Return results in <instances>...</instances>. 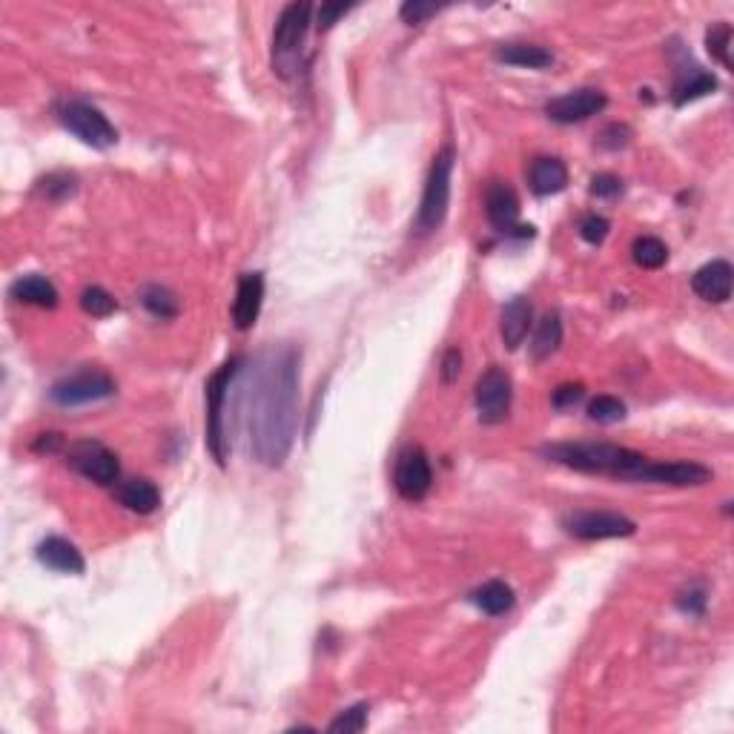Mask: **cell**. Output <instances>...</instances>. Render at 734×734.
Listing matches in <instances>:
<instances>
[{"label":"cell","mask_w":734,"mask_h":734,"mask_svg":"<svg viewBox=\"0 0 734 734\" xmlns=\"http://www.w3.org/2000/svg\"><path fill=\"white\" fill-rule=\"evenodd\" d=\"M58 121L64 124L75 138H81L92 150H107L118 141V130L109 124V118L98 107H92L87 101H64L58 107Z\"/></svg>","instance_id":"cell-5"},{"label":"cell","mask_w":734,"mask_h":734,"mask_svg":"<svg viewBox=\"0 0 734 734\" xmlns=\"http://www.w3.org/2000/svg\"><path fill=\"white\" fill-rule=\"evenodd\" d=\"M241 359H230L218 367L216 373L207 379L204 396H207V448L216 456V462L224 468L227 465V433H224V405L230 396V385L236 379Z\"/></svg>","instance_id":"cell-4"},{"label":"cell","mask_w":734,"mask_h":734,"mask_svg":"<svg viewBox=\"0 0 734 734\" xmlns=\"http://www.w3.org/2000/svg\"><path fill=\"white\" fill-rule=\"evenodd\" d=\"M528 184L534 195H557L568 187V167L560 158H534L528 167Z\"/></svg>","instance_id":"cell-20"},{"label":"cell","mask_w":734,"mask_h":734,"mask_svg":"<svg viewBox=\"0 0 734 734\" xmlns=\"http://www.w3.org/2000/svg\"><path fill=\"white\" fill-rule=\"evenodd\" d=\"M35 557H38L41 565L58 571V574H84V568H87L84 554L78 551V545L64 540V537H46L35 548Z\"/></svg>","instance_id":"cell-17"},{"label":"cell","mask_w":734,"mask_h":734,"mask_svg":"<svg viewBox=\"0 0 734 734\" xmlns=\"http://www.w3.org/2000/svg\"><path fill=\"white\" fill-rule=\"evenodd\" d=\"M81 307H84V313L92 316V319H107V316H112L118 310V302L109 296L104 287L92 284V287H87L81 293Z\"/></svg>","instance_id":"cell-29"},{"label":"cell","mask_w":734,"mask_h":734,"mask_svg":"<svg viewBox=\"0 0 734 734\" xmlns=\"http://www.w3.org/2000/svg\"><path fill=\"white\" fill-rule=\"evenodd\" d=\"M367 712H370V706H367V703H356V706H350V709H345V712L339 714L336 720H330L327 732H333V734L365 732Z\"/></svg>","instance_id":"cell-32"},{"label":"cell","mask_w":734,"mask_h":734,"mask_svg":"<svg viewBox=\"0 0 734 734\" xmlns=\"http://www.w3.org/2000/svg\"><path fill=\"white\" fill-rule=\"evenodd\" d=\"M709 479H712V471L706 465L686 462V459H677V462H657V459H651L646 474V482H651V485H674V488L706 485Z\"/></svg>","instance_id":"cell-15"},{"label":"cell","mask_w":734,"mask_h":734,"mask_svg":"<svg viewBox=\"0 0 734 734\" xmlns=\"http://www.w3.org/2000/svg\"><path fill=\"white\" fill-rule=\"evenodd\" d=\"M141 304L150 310L155 319H175L178 316V299L167 287L161 284H150L141 290Z\"/></svg>","instance_id":"cell-27"},{"label":"cell","mask_w":734,"mask_h":734,"mask_svg":"<svg viewBox=\"0 0 734 734\" xmlns=\"http://www.w3.org/2000/svg\"><path fill=\"white\" fill-rule=\"evenodd\" d=\"M534 324V304L528 296H514L511 302L502 307V316H499V333H502V342L508 350H517L528 330Z\"/></svg>","instance_id":"cell-18"},{"label":"cell","mask_w":734,"mask_h":734,"mask_svg":"<svg viewBox=\"0 0 734 734\" xmlns=\"http://www.w3.org/2000/svg\"><path fill=\"white\" fill-rule=\"evenodd\" d=\"M459 370H462V353H459V347L445 350L442 365H439V376H442V382H445V385H454L456 379H459Z\"/></svg>","instance_id":"cell-39"},{"label":"cell","mask_w":734,"mask_h":734,"mask_svg":"<svg viewBox=\"0 0 734 734\" xmlns=\"http://www.w3.org/2000/svg\"><path fill=\"white\" fill-rule=\"evenodd\" d=\"M562 528L577 537V540H617V537H631L637 525L623 514L614 511H577L571 517L562 519Z\"/></svg>","instance_id":"cell-10"},{"label":"cell","mask_w":734,"mask_h":734,"mask_svg":"<svg viewBox=\"0 0 734 734\" xmlns=\"http://www.w3.org/2000/svg\"><path fill=\"white\" fill-rule=\"evenodd\" d=\"M261 302H264V276L261 273H244L238 279L236 302H233V324L238 330H250L259 322Z\"/></svg>","instance_id":"cell-16"},{"label":"cell","mask_w":734,"mask_h":734,"mask_svg":"<svg viewBox=\"0 0 734 734\" xmlns=\"http://www.w3.org/2000/svg\"><path fill=\"white\" fill-rule=\"evenodd\" d=\"M631 259L643 270H657L669 261V247L654 236H640L631 244Z\"/></svg>","instance_id":"cell-26"},{"label":"cell","mask_w":734,"mask_h":734,"mask_svg":"<svg viewBox=\"0 0 734 734\" xmlns=\"http://www.w3.org/2000/svg\"><path fill=\"white\" fill-rule=\"evenodd\" d=\"M347 12H350V6H345V3H322L319 6V29H330Z\"/></svg>","instance_id":"cell-40"},{"label":"cell","mask_w":734,"mask_h":734,"mask_svg":"<svg viewBox=\"0 0 734 734\" xmlns=\"http://www.w3.org/2000/svg\"><path fill=\"white\" fill-rule=\"evenodd\" d=\"M439 12V6L436 3H425V0H408V3H402V9H399V18L405 23H425L431 15Z\"/></svg>","instance_id":"cell-34"},{"label":"cell","mask_w":734,"mask_h":734,"mask_svg":"<svg viewBox=\"0 0 734 734\" xmlns=\"http://www.w3.org/2000/svg\"><path fill=\"white\" fill-rule=\"evenodd\" d=\"M78 190V178L72 173H49L38 181V193L49 201H64Z\"/></svg>","instance_id":"cell-31"},{"label":"cell","mask_w":734,"mask_h":734,"mask_svg":"<svg viewBox=\"0 0 734 734\" xmlns=\"http://www.w3.org/2000/svg\"><path fill=\"white\" fill-rule=\"evenodd\" d=\"M115 379L104 373V370H81L64 376L61 382H55L49 388V399L61 408H78V405H89V402H101L115 396Z\"/></svg>","instance_id":"cell-6"},{"label":"cell","mask_w":734,"mask_h":734,"mask_svg":"<svg viewBox=\"0 0 734 734\" xmlns=\"http://www.w3.org/2000/svg\"><path fill=\"white\" fill-rule=\"evenodd\" d=\"M562 345V319L560 313H545L534 330V342H531V356L542 362L548 356H554Z\"/></svg>","instance_id":"cell-24"},{"label":"cell","mask_w":734,"mask_h":734,"mask_svg":"<svg viewBox=\"0 0 734 734\" xmlns=\"http://www.w3.org/2000/svg\"><path fill=\"white\" fill-rule=\"evenodd\" d=\"M494 55H497L499 64L522 66V69H545V66L554 64V55H551L545 46H537V44L499 46Z\"/></svg>","instance_id":"cell-23"},{"label":"cell","mask_w":734,"mask_h":734,"mask_svg":"<svg viewBox=\"0 0 734 734\" xmlns=\"http://www.w3.org/2000/svg\"><path fill=\"white\" fill-rule=\"evenodd\" d=\"M608 230H611V221L603 216H585L583 221H580V236H583V241H588V244H603L605 238H608Z\"/></svg>","instance_id":"cell-33"},{"label":"cell","mask_w":734,"mask_h":734,"mask_svg":"<svg viewBox=\"0 0 734 734\" xmlns=\"http://www.w3.org/2000/svg\"><path fill=\"white\" fill-rule=\"evenodd\" d=\"M9 296L15 299V302H23V304H35V307H58V290H55V284L44 276H21V279L12 281V287H9Z\"/></svg>","instance_id":"cell-21"},{"label":"cell","mask_w":734,"mask_h":734,"mask_svg":"<svg viewBox=\"0 0 734 734\" xmlns=\"http://www.w3.org/2000/svg\"><path fill=\"white\" fill-rule=\"evenodd\" d=\"M620 193H623V181L617 175L600 173L591 178V195H597V198H617Z\"/></svg>","instance_id":"cell-37"},{"label":"cell","mask_w":734,"mask_h":734,"mask_svg":"<svg viewBox=\"0 0 734 734\" xmlns=\"http://www.w3.org/2000/svg\"><path fill=\"white\" fill-rule=\"evenodd\" d=\"M706 49L723 69H732V55H729V49H732V26L726 21L712 23L706 29Z\"/></svg>","instance_id":"cell-28"},{"label":"cell","mask_w":734,"mask_h":734,"mask_svg":"<svg viewBox=\"0 0 734 734\" xmlns=\"http://www.w3.org/2000/svg\"><path fill=\"white\" fill-rule=\"evenodd\" d=\"M732 279L734 270L729 261L714 259L703 264L694 276H691V290L703 299V302L723 304L732 299Z\"/></svg>","instance_id":"cell-14"},{"label":"cell","mask_w":734,"mask_h":734,"mask_svg":"<svg viewBox=\"0 0 734 734\" xmlns=\"http://www.w3.org/2000/svg\"><path fill=\"white\" fill-rule=\"evenodd\" d=\"M115 499L132 511V514H141V517H150L158 511L161 505V491L152 485L150 479H124L115 485Z\"/></svg>","instance_id":"cell-19"},{"label":"cell","mask_w":734,"mask_h":734,"mask_svg":"<svg viewBox=\"0 0 734 734\" xmlns=\"http://www.w3.org/2000/svg\"><path fill=\"white\" fill-rule=\"evenodd\" d=\"M66 462H69L72 471H78L84 479L95 482V485H115L118 476H121L118 456L112 454L107 445L92 442V439H81V442L69 445Z\"/></svg>","instance_id":"cell-9"},{"label":"cell","mask_w":734,"mask_h":734,"mask_svg":"<svg viewBox=\"0 0 734 734\" xmlns=\"http://www.w3.org/2000/svg\"><path fill=\"white\" fill-rule=\"evenodd\" d=\"M585 399V388L583 385H560V388L551 393V405L557 411H568L574 405H580Z\"/></svg>","instance_id":"cell-35"},{"label":"cell","mask_w":734,"mask_h":734,"mask_svg":"<svg viewBox=\"0 0 734 734\" xmlns=\"http://www.w3.org/2000/svg\"><path fill=\"white\" fill-rule=\"evenodd\" d=\"M247 439L250 451L267 468L290 456L299 425V350L279 345L264 350L247 388Z\"/></svg>","instance_id":"cell-1"},{"label":"cell","mask_w":734,"mask_h":734,"mask_svg":"<svg viewBox=\"0 0 734 734\" xmlns=\"http://www.w3.org/2000/svg\"><path fill=\"white\" fill-rule=\"evenodd\" d=\"M628 138H631V130H628L626 124H611V127H605L603 132H600V147L603 150H623L628 144Z\"/></svg>","instance_id":"cell-38"},{"label":"cell","mask_w":734,"mask_h":734,"mask_svg":"<svg viewBox=\"0 0 734 734\" xmlns=\"http://www.w3.org/2000/svg\"><path fill=\"white\" fill-rule=\"evenodd\" d=\"M61 445H64L61 433H41V436L35 439L32 451H38V454H55V451H61Z\"/></svg>","instance_id":"cell-41"},{"label":"cell","mask_w":734,"mask_h":734,"mask_svg":"<svg viewBox=\"0 0 734 734\" xmlns=\"http://www.w3.org/2000/svg\"><path fill=\"white\" fill-rule=\"evenodd\" d=\"M677 608L686 611V614L700 617V614L706 611V591H703L700 585H691L689 591H683V594L677 597Z\"/></svg>","instance_id":"cell-36"},{"label":"cell","mask_w":734,"mask_h":734,"mask_svg":"<svg viewBox=\"0 0 734 734\" xmlns=\"http://www.w3.org/2000/svg\"><path fill=\"white\" fill-rule=\"evenodd\" d=\"M456 150L451 144H445L442 150L433 155L431 170L425 178V190H422V201H419V213H416V233H433L442 227V221L448 216V204H451V175H454Z\"/></svg>","instance_id":"cell-3"},{"label":"cell","mask_w":734,"mask_h":734,"mask_svg":"<svg viewBox=\"0 0 734 734\" xmlns=\"http://www.w3.org/2000/svg\"><path fill=\"white\" fill-rule=\"evenodd\" d=\"M310 12L313 6L310 3H290L284 6L276 21V32H273V52H276V61H279V72L287 69V61L296 58V52L302 49L304 35L310 29Z\"/></svg>","instance_id":"cell-11"},{"label":"cell","mask_w":734,"mask_h":734,"mask_svg":"<svg viewBox=\"0 0 734 734\" xmlns=\"http://www.w3.org/2000/svg\"><path fill=\"white\" fill-rule=\"evenodd\" d=\"M714 89H717L714 75L703 72L700 66H691L689 75L686 78H677V84H674V107H683V104H689L694 98L709 95Z\"/></svg>","instance_id":"cell-25"},{"label":"cell","mask_w":734,"mask_h":734,"mask_svg":"<svg viewBox=\"0 0 734 734\" xmlns=\"http://www.w3.org/2000/svg\"><path fill=\"white\" fill-rule=\"evenodd\" d=\"M433 468L428 454L419 445H408L402 454L396 456L393 468V488L405 502H422L431 494Z\"/></svg>","instance_id":"cell-8"},{"label":"cell","mask_w":734,"mask_h":734,"mask_svg":"<svg viewBox=\"0 0 734 734\" xmlns=\"http://www.w3.org/2000/svg\"><path fill=\"white\" fill-rule=\"evenodd\" d=\"M468 600H471L482 614L499 617V614H505V611L514 608V600H517V597H514V588L508 583H502V580H488L485 585H479L476 591H471Z\"/></svg>","instance_id":"cell-22"},{"label":"cell","mask_w":734,"mask_h":734,"mask_svg":"<svg viewBox=\"0 0 734 734\" xmlns=\"http://www.w3.org/2000/svg\"><path fill=\"white\" fill-rule=\"evenodd\" d=\"M485 216L502 236H511L519 227V195L508 181H491L485 187Z\"/></svg>","instance_id":"cell-13"},{"label":"cell","mask_w":734,"mask_h":734,"mask_svg":"<svg viewBox=\"0 0 734 734\" xmlns=\"http://www.w3.org/2000/svg\"><path fill=\"white\" fill-rule=\"evenodd\" d=\"M540 454L580 474L611 476L628 482H646L648 465H651V459L640 451H631L626 445H614V442H554L545 445Z\"/></svg>","instance_id":"cell-2"},{"label":"cell","mask_w":734,"mask_h":734,"mask_svg":"<svg viewBox=\"0 0 734 734\" xmlns=\"http://www.w3.org/2000/svg\"><path fill=\"white\" fill-rule=\"evenodd\" d=\"M605 104H608V98H605L600 89H574V92H565L560 98L548 101L545 104V115L551 121H557V124H580V121L591 118V115H600Z\"/></svg>","instance_id":"cell-12"},{"label":"cell","mask_w":734,"mask_h":734,"mask_svg":"<svg viewBox=\"0 0 734 734\" xmlns=\"http://www.w3.org/2000/svg\"><path fill=\"white\" fill-rule=\"evenodd\" d=\"M511 399H514V385L505 367H488L474 390L476 411L482 425H502L511 413Z\"/></svg>","instance_id":"cell-7"},{"label":"cell","mask_w":734,"mask_h":734,"mask_svg":"<svg viewBox=\"0 0 734 734\" xmlns=\"http://www.w3.org/2000/svg\"><path fill=\"white\" fill-rule=\"evenodd\" d=\"M588 419L600 422V425H614V422L626 419V405L617 396H597L588 405Z\"/></svg>","instance_id":"cell-30"}]
</instances>
